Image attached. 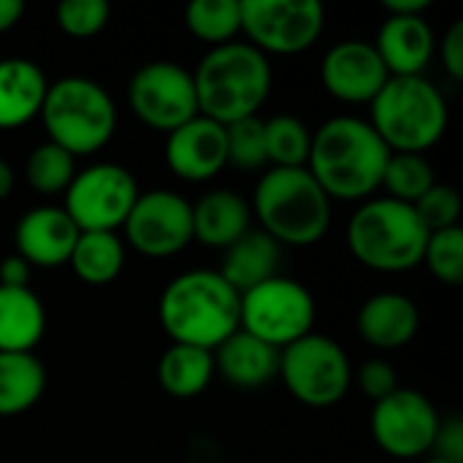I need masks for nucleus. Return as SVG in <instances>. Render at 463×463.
<instances>
[{
  "instance_id": "nucleus-1",
  "label": "nucleus",
  "mask_w": 463,
  "mask_h": 463,
  "mask_svg": "<svg viewBox=\"0 0 463 463\" xmlns=\"http://www.w3.org/2000/svg\"><path fill=\"white\" fill-rule=\"evenodd\" d=\"M391 149L369 119L339 114L312 133L307 171L331 201L364 203L383 184Z\"/></svg>"
},
{
  "instance_id": "nucleus-2",
  "label": "nucleus",
  "mask_w": 463,
  "mask_h": 463,
  "mask_svg": "<svg viewBox=\"0 0 463 463\" xmlns=\"http://www.w3.org/2000/svg\"><path fill=\"white\" fill-rule=\"evenodd\" d=\"M157 317L171 345L217 350L239 331L241 296L217 269H190L163 288Z\"/></svg>"
},
{
  "instance_id": "nucleus-3",
  "label": "nucleus",
  "mask_w": 463,
  "mask_h": 463,
  "mask_svg": "<svg viewBox=\"0 0 463 463\" xmlns=\"http://www.w3.org/2000/svg\"><path fill=\"white\" fill-rule=\"evenodd\" d=\"M198 114L231 125L258 117L274 84L271 60L247 41L212 46L193 71Z\"/></svg>"
},
{
  "instance_id": "nucleus-4",
  "label": "nucleus",
  "mask_w": 463,
  "mask_h": 463,
  "mask_svg": "<svg viewBox=\"0 0 463 463\" xmlns=\"http://www.w3.org/2000/svg\"><path fill=\"white\" fill-rule=\"evenodd\" d=\"M250 209L279 247L317 244L334 217V201L307 168H269L255 184Z\"/></svg>"
},
{
  "instance_id": "nucleus-5",
  "label": "nucleus",
  "mask_w": 463,
  "mask_h": 463,
  "mask_svg": "<svg viewBox=\"0 0 463 463\" xmlns=\"http://www.w3.org/2000/svg\"><path fill=\"white\" fill-rule=\"evenodd\" d=\"M429 231L410 203L388 195L364 201L347 222L350 255L380 274H404L423 263Z\"/></svg>"
},
{
  "instance_id": "nucleus-6",
  "label": "nucleus",
  "mask_w": 463,
  "mask_h": 463,
  "mask_svg": "<svg viewBox=\"0 0 463 463\" xmlns=\"http://www.w3.org/2000/svg\"><path fill=\"white\" fill-rule=\"evenodd\" d=\"M448 122V100L426 76H391L369 103V125L391 152L423 155L442 141Z\"/></svg>"
},
{
  "instance_id": "nucleus-7",
  "label": "nucleus",
  "mask_w": 463,
  "mask_h": 463,
  "mask_svg": "<svg viewBox=\"0 0 463 463\" xmlns=\"http://www.w3.org/2000/svg\"><path fill=\"white\" fill-rule=\"evenodd\" d=\"M46 141L73 157L100 152L117 133V106L109 90L87 76H62L49 84L41 114Z\"/></svg>"
},
{
  "instance_id": "nucleus-8",
  "label": "nucleus",
  "mask_w": 463,
  "mask_h": 463,
  "mask_svg": "<svg viewBox=\"0 0 463 463\" xmlns=\"http://www.w3.org/2000/svg\"><path fill=\"white\" fill-rule=\"evenodd\" d=\"M353 377L350 355L326 334L312 331L279 350V380L304 407L326 410L339 404L347 396Z\"/></svg>"
},
{
  "instance_id": "nucleus-9",
  "label": "nucleus",
  "mask_w": 463,
  "mask_h": 463,
  "mask_svg": "<svg viewBox=\"0 0 463 463\" xmlns=\"http://www.w3.org/2000/svg\"><path fill=\"white\" fill-rule=\"evenodd\" d=\"M315 320L317 301L312 290L298 279L277 274L241 293L239 328L277 350H285L288 345L312 334Z\"/></svg>"
},
{
  "instance_id": "nucleus-10",
  "label": "nucleus",
  "mask_w": 463,
  "mask_h": 463,
  "mask_svg": "<svg viewBox=\"0 0 463 463\" xmlns=\"http://www.w3.org/2000/svg\"><path fill=\"white\" fill-rule=\"evenodd\" d=\"M138 195V182L125 165L95 163L76 171L62 193V209L81 233H119Z\"/></svg>"
},
{
  "instance_id": "nucleus-11",
  "label": "nucleus",
  "mask_w": 463,
  "mask_h": 463,
  "mask_svg": "<svg viewBox=\"0 0 463 463\" xmlns=\"http://www.w3.org/2000/svg\"><path fill=\"white\" fill-rule=\"evenodd\" d=\"M323 27L326 8L320 0H241V33L269 60L312 49Z\"/></svg>"
},
{
  "instance_id": "nucleus-12",
  "label": "nucleus",
  "mask_w": 463,
  "mask_h": 463,
  "mask_svg": "<svg viewBox=\"0 0 463 463\" xmlns=\"http://www.w3.org/2000/svg\"><path fill=\"white\" fill-rule=\"evenodd\" d=\"M130 111L152 130L171 133L198 117L193 71L174 60H149L128 81Z\"/></svg>"
},
{
  "instance_id": "nucleus-13",
  "label": "nucleus",
  "mask_w": 463,
  "mask_h": 463,
  "mask_svg": "<svg viewBox=\"0 0 463 463\" xmlns=\"http://www.w3.org/2000/svg\"><path fill=\"white\" fill-rule=\"evenodd\" d=\"M122 241L144 258H174L193 244V203L176 190H146L136 198Z\"/></svg>"
},
{
  "instance_id": "nucleus-14",
  "label": "nucleus",
  "mask_w": 463,
  "mask_h": 463,
  "mask_svg": "<svg viewBox=\"0 0 463 463\" xmlns=\"http://www.w3.org/2000/svg\"><path fill=\"white\" fill-rule=\"evenodd\" d=\"M439 420L442 418L429 396L412 388H396L391 396L374 404L369 431L385 456L415 461L431 453Z\"/></svg>"
},
{
  "instance_id": "nucleus-15",
  "label": "nucleus",
  "mask_w": 463,
  "mask_h": 463,
  "mask_svg": "<svg viewBox=\"0 0 463 463\" xmlns=\"http://www.w3.org/2000/svg\"><path fill=\"white\" fill-rule=\"evenodd\" d=\"M391 73L385 71L372 41L347 38L334 43L320 62L323 90L342 103H372L385 87Z\"/></svg>"
},
{
  "instance_id": "nucleus-16",
  "label": "nucleus",
  "mask_w": 463,
  "mask_h": 463,
  "mask_svg": "<svg viewBox=\"0 0 463 463\" xmlns=\"http://www.w3.org/2000/svg\"><path fill=\"white\" fill-rule=\"evenodd\" d=\"M168 171L190 184L214 179L228 165L225 125L198 114L165 136Z\"/></svg>"
},
{
  "instance_id": "nucleus-17",
  "label": "nucleus",
  "mask_w": 463,
  "mask_h": 463,
  "mask_svg": "<svg viewBox=\"0 0 463 463\" xmlns=\"http://www.w3.org/2000/svg\"><path fill=\"white\" fill-rule=\"evenodd\" d=\"M79 228L65 214L62 206H33L27 209L14 231L16 255L27 260L30 269H57L71 260L79 239Z\"/></svg>"
},
{
  "instance_id": "nucleus-18",
  "label": "nucleus",
  "mask_w": 463,
  "mask_h": 463,
  "mask_svg": "<svg viewBox=\"0 0 463 463\" xmlns=\"http://www.w3.org/2000/svg\"><path fill=\"white\" fill-rule=\"evenodd\" d=\"M361 339L374 350H402L420 331L418 304L396 290H383L369 296L355 317Z\"/></svg>"
},
{
  "instance_id": "nucleus-19",
  "label": "nucleus",
  "mask_w": 463,
  "mask_h": 463,
  "mask_svg": "<svg viewBox=\"0 0 463 463\" xmlns=\"http://www.w3.org/2000/svg\"><path fill=\"white\" fill-rule=\"evenodd\" d=\"M374 49L391 76H423L429 68L437 38L423 16H385L377 30Z\"/></svg>"
},
{
  "instance_id": "nucleus-20",
  "label": "nucleus",
  "mask_w": 463,
  "mask_h": 463,
  "mask_svg": "<svg viewBox=\"0 0 463 463\" xmlns=\"http://www.w3.org/2000/svg\"><path fill=\"white\" fill-rule=\"evenodd\" d=\"M214 355V374L239 391H258L279 377V350L247 331L231 334Z\"/></svg>"
},
{
  "instance_id": "nucleus-21",
  "label": "nucleus",
  "mask_w": 463,
  "mask_h": 463,
  "mask_svg": "<svg viewBox=\"0 0 463 463\" xmlns=\"http://www.w3.org/2000/svg\"><path fill=\"white\" fill-rule=\"evenodd\" d=\"M252 231V209L236 190H209L193 203V241L228 250Z\"/></svg>"
},
{
  "instance_id": "nucleus-22",
  "label": "nucleus",
  "mask_w": 463,
  "mask_h": 463,
  "mask_svg": "<svg viewBox=\"0 0 463 463\" xmlns=\"http://www.w3.org/2000/svg\"><path fill=\"white\" fill-rule=\"evenodd\" d=\"M49 79L27 57L0 60V130H16L41 114Z\"/></svg>"
},
{
  "instance_id": "nucleus-23",
  "label": "nucleus",
  "mask_w": 463,
  "mask_h": 463,
  "mask_svg": "<svg viewBox=\"0 0 463 463\" xmlns=\"http://www.w3.org/2000/svg\"><path fill=\"white\" fill-rule=\"evenodd\" d=\"M222 252L225 258L217 271L239 296L279 274L282 247L271 236H266L260 228L244 233L236 244H231Z\"/></svg>"
},
{
  "instance_id": "nucleus-24",
  "label": "nucleus",
  "mask_w": 463,
  "mask_h": 463,
  "mask_svg": "<svg viewBox=\"0 0 463 463\" xmlns=\"http://www.w3.org/2000/svg\"><path fill=\"white\" fill-rule=\"evenodd\" d=\"M46 334V309L30 288L0 285V353H33Z\"/></svg>"
},
{
  "instance_id": "nucleus-25",
  "label": "nucleus",
  "mask_w": 463,
  "mask_h": 463,
  "mask_svg": "<svg viewBox=\"0 0 463 463\" xmlns=\"http://www.w3.org/2000/svg\"><path fill=\"white\" fill-rule=\"evenodd\" d=\"M214 355L212 350L171 345L157 361V383L171 399H198L214 380Z\"/></svg>"
},
{
  "instance_id": "nucleus-26",
  "label": "nucleus",
  "mask_w": 463,
  "mask_h": 463,
  "mask_svg": "<svg viewBox=\"0 0 463 463\" xmlns=\"http://www.w3.org/2000/svg\"><path fill=\"white\" fill-rule=\"evenodd\" d=\"M46 391V369L35 353H0V418L30 412Z\"/></svg>"
},
{
  "instance_id": "nucleus-27",
  "label": "nucleus",
  "mask_w": 463,
  "mask_h": 463,
  "mask_svg": "<svg viewBox=\"0 0 463 463\" xmlns=\"http://www.w3.org/2000/svg\"><path fill=\"white\" fill-rule=\"evenodd\" d=\"M125 258L128 252H125V241L119 233L87 231V233H79L68 263L84 285L106 288L122 274Z\"/></svg>"
},
{
  "instance_id": "nucleus-28",
  "label": "nucleus",
  "mask_w": 463,
  "mask_h": 463,
  "mask_svg": "<svg viewBox=\"0 0 463 463\" xmlns=\"http://www.w3.org/2000/svg\"><path fill=\"white\" fill-rule=\"evenodd\" d=\"M184 24L209 49L231 43L241 33V0H193L184 8Z\"/></svg>"
},
{
  "instance_id": "nucleus-29",
  "label": "nucleus",
  "mask_w": 463,
  "mask_h": 463,
  "mask_svg": "<svg viewBox=\"0 0 463 463\" xmlns=\"http://www.w3.org/2000/svg\"><path fill=\"white\" fill-rule=\"evenodd\" d=\"M266 160L271 168H307L312 149V130L296 114H277L263 119Z\"/></svg>"
},
{
  "instance_id": "nucleus-30",
  "label": "nucleus",
  "mask_w": 463,
  "mask_h": 463,
  "mask_svg": "<svg viewBox=\"0 0 463 463\" xmlns=\"http://www.w3.org/2000/svg\"><path fill=\"white\" fill-rule=\"evenodd\" d=\"M76 176V157L52 141L38 144L24 160V182L41 195H62Z\"/></svg>"
},
{
  "instance_id": "nucleus-31",
  "label": "nucleus",
  "mask_w": 463,
  "mask_h": 463,
  "mask_svg": "<svg viewBox=\"0 0 463 463\" xmlns=\"http://www.w3.org/2000/svg\"><path fill=\"white\" fill-rule=\"evenodd\" d=\"M434 182H437L434 179V168H431V163L423 155L391 152L380 190H385L388 198L412 206Z\"/></svg>"
},
{
  "instance_id": "nucleus-32",
  "label": "nucleus",
  "mask_w": 463,
  "mask_h": 463,
  "mask_svg": "<svg viewBox=\"0 0 463 463\" xmlns=\"http://www.w3.org/2000/svg\"><path fill=\"white\" fill-rule=\"evenodd\" d=\"M423 263L431 277L442 285L458 288L463 282V228H445L434 231L426 239Z\"/></svg>"
},
{
  "instance_id": "nucleus-33",
  "label": "nucleus",
  "mask_w": 463,
  "mask_h": 463,
  "mask_svg": "<svg viewBox=\"0 0 463 463\" xmlns=\"http://www.w3.org/2000/svg\"><path fill=\"white\" fill-rule=\"evenodd\" d=\"M225 144H228V165H236L241 171H258L269 165L266 128L260 117H247L225 125Z\"/></svg>"
},
{
  "instance_id": "nucleus-34",
  "label": "nucleus",
  "mask_w": 463,
  "mask_h": 463,
  "mask_svg": "<svg viewBox=\"0 0 463 463\" xmlns=\"http://www.w3.org/2000/svg\"><path fill=\"white\" fill-rule=\"evenodd\" d=\"M111 19V5L106 0H62L57 5V27L68 38H95Z\"/></svg>"
},
{
  "instance_id": "nucleus-35",
  "label": "nucleus",
  "mask_w": 463,
  "mask_h": 463,
  "mask_svg": "<svg viewBox=\"0 0 463 463\" xmlns=\"http://www.w3.org/2000/svg\"><path fill=\"white\" fill-rule=\"evenodd\" d=\"M415 214L420 217L423 228L429 233L434 231H445V228H456L461 220V195L453 184L445 182H434L415 203H412Z\"/></svg>"
},
{
  "instance_id": "nucleus-36",
  "label": "nucleus",
  "mask_w": 463,
  "mask_h": 463,
  "mask_svg": "<svg viewBox=\"0 0 463 463\" xmlns=\"http://www.w3.org/2000/svg\"><path fill=\"white\" fill-rule=\"evenodd\" d=\"M355 380H358L361 393H364L366 399H372L374 404L383 402L385 396H391L396 388H402L393 364L385 361V358H369V361H364Z\"/></svg>"
},
{
  "instance_id": "nucleus-37",
  "label": "nucleus",
  "mask_w": 463,
  "mask_h": 463,
  "mask_svg": "<svg viewBox=\"0 0 463 463\" xmlns=\"http://www.w3.org/2000/svg\"><path fill=\"white\" fill-rule=\"evenodd\" d=\"M431 453L442 461L463 463V423L458 418H445L439 420Z\"/></svg>"
},
{
  "instance_id": "nucleus-38",
  "label": "nucleus",
  "mask_w": 463,
  "mask_h": 463,
  "mask_svg": "<svg viewBox=\"0 0 463 463\" xmlns=\"http://www.w3.org/2000/svg\"><path fill=\"white\" fill-rule=\"evenodd\" d=\"M442 65L453 79H463V19H456L442 35Z\"/></svg>"
},
{
  "instance_id": "nucleus-39",
  "label": "nucleus",
  "mask_w": 463,
  "mask_h": 463,
  "mask_svg": "<svg viewBox=\"0 0 463 463\" xmlns=\"http://www.w3.org/2000/svg\"><path fill=\"white\" fill-rule=\"evenodd\" d=\"M30 274H33V269L16 252L5 255L0 260V285L3 288H30Z\"/></svg>"
},
{
  "instance_id": "nucleus-40",
  "label": "nucleus",
  "mask_w": 463,
  "mask_h": 463,
  "mask_svg": "<svg viewBox=\"0 0 463 463\" xmlns=\"http://www.w3.org/2000/svg\"><path fill=\"white\" fill-rule=\"evenodd\" d=\"M383 8L388 16H423L431 8V0H385Z\"/></svg>"
},
{
  "instance_id": "nucleus-41",
  "label": "nucleus",
  "mask_w": 463,
  "mask_h": 463,
  "mask_svg": "<svg viewBox=\"0 0 463 463\" xmlns=\"http://www.w3.org/2000/svg\"><path fill=\"white\" fill-rule=\"evenodd\" d=\"M24 14V3L22 0H0V35L14 30L19 24Z\"/></svg>"
},
{
  "instance_id": "nucleus-42",
  "label": "nucleus",
  "mask_w": 463,
  "mask_h": 463,
  "mask_svg": "<svg viewBox=\"0 0 463 463\" xmlns=\"http://www.w3.org/2000/svg\"><path fill=\"white\" fill-rule=\"evenodd\" d=\"M14 184H16V174H14V168L0 157V201H5V198L14 193Z\"/></svg>"
},
{
  "instance_id": "nucleus-43",
  "label": "nucleus",
  "mask_w": 463,
  "mask_h": 463,
  "mask_svg": "<svg viewBox=\"0 0 463 463\" xmlns=\"http://www.w3.org/2000/svg\"><path fill=\"white\" fill-rule=\"evenodd\" d=\"M423 463H450V461H442V458H437V456H431V458H426Z\"/></svg>"
}]
</instances>
